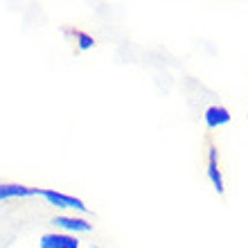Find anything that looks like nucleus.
I'll return each instance as SVG.
<instances>
[{
	"label": "nucleus",
	"mask_w": 248,
	"mask_h": 248,
	"mask_svg": "<svg viewBox=\"0 0 248 248\" xmlns=\"http://www.w3.org/2000/svg\"><path fill=\"white\" fill-rule=\"evenodd\" d=\"M230 120H232L230 111L226 108V106H221V104L208 106V108H205V113H203V122H205V126H208V129H219V126H226V124H230Z\"/></svg>",
	"instance_id": "5"
},
{
	"label": "nucleus",
	"mask_w": 248,
	"mask_h": 248,
	"mask_svg": "<svg viewBox=\"0 0 248 248\" xmlns=\"http://www.w3.org/2000/svg\"><path fill=\"white\" fill-rule=\"evenodd\" d=\"M91 248H102V246H97V244H95V246H91Z\"/></svg>",
	"instance_id": "8"
},
{
	"label": "nucleus",
	"mask_w": 248,
	"mask_h": 248,
	"mask_svg": "<svg viewBox=\"0 0 248 248\" xmlns=\"http://www.w3.org/2000/svg\"><path fill=\"white\" fill-rule=\"evenodd\" d=\"M52 223L61 232H68V235H75V237L79 232H91L93 230V223L86 217H75V215H57L52 219Z\"/></svg>",
	"instance_id": "2"
},
{
	"label": "nucleus",
	"mask_w": 248,
	"mask_h": 248,
	"mask_svg": "<svg viewBox=\"0 0 248 248\" xmlns=\"http://www.w3.org/2000/svg\"><path fill=\"white\" fill-rule=\"evenodd\" d=\"M39 248H79V239L68 232H46L39 239Z\"/></svg>",
	"instance_id": "4"
},
{
	"label": "nucleus",
	"mask_w": 248,
	"mask_h": 248,
	"mask_svg": "<svg viewBox=\"0 0 248 248\" xmlns=\"http://www.w3.org/2000/svg\"><path fill=\"white\" fill-rule=\"evenodd\" d=\"M208 178H210V183H212L217 194H223V192H226L223 174H221V170H219V149H217L215 144L208 147Z\"/></svg>",
	"instance_id": "3"
},
{
	"label": "nucleus",
	"mask_w": 248,
	"mask_h": 248,
	"mask_svg": "<svg viewBox=\"0 0 248 248\" xmlns=\"http://www.w3.org/2000/svg\"><path fill=\"white\" fill-rule=\"evenodd\" d=\"M39 196H43L47 205H54L57 210H75V212H81V215L88 212V205L81 199H77V196H72V194H63L59 189L39 187Z\"/></svg>",
	"instance_id": "1"
},
{
	"label": "nucleus",
	"mask_w": 248,
	"mask_h": 248,
	"mask_svg": "<svg viewBox=\"0 0 248 248\" xmlns=\"http://www.w3.org/2000/svg\"><path fill=\"white\" fill-rule=\"evenodd\" d=\"M75 43H77V47L81 50V52H88V50L95 47V39H93L88 32H81V30L75 32Z\"/></svg>",
	"instance_id": "7"
},
{
	"label": "nucleus",
	"mask_w": 248,
	"mask_h": 248,
	"mask_svg": "<svg viewBox=\"0 0 248 248\" xmlns=\"http://www.w3.org/2000/svg\"><path fill=\"white\" fill-rule=\"evenodd\" d=\"M27 196H39V187L20 183H0V203L12 201V199H27Z\"/></svg>",
	"instance_id": "6"
},
{
	"label": "nucleus",
	"mask_w": 248,
	"mask_h": 248,
	"mask_svg": "<svg viewBox=\"0 0 248 248\" xmlns=\"http://www.w3.org/2000/svg\"><path fill=\"white\" fill-rule=\"evenodd\" d=\"M246 122H248V113H246Z\"/></svg>",
	"instance_id": "9"
}]
</instances>
